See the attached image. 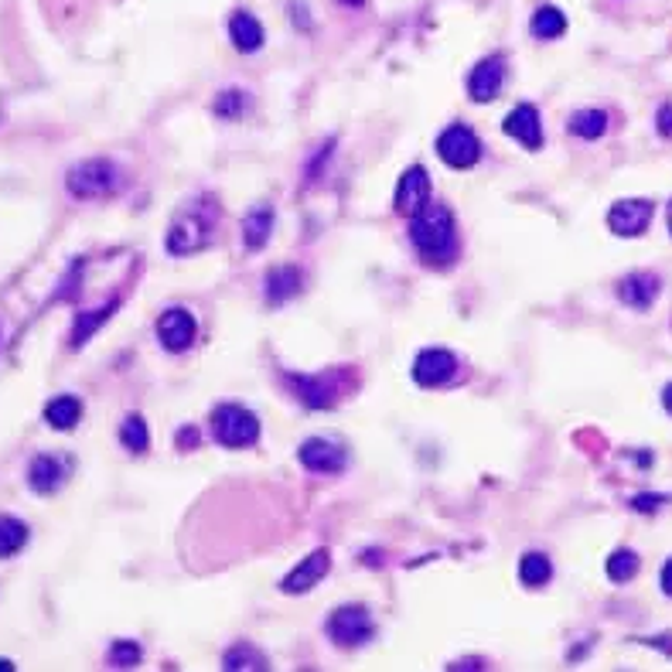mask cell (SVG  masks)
I'll return each instance as SVG.
<instances>
[{"mask_svg":"<svg viewBox=\"0 0 672 672\" xmlns=\"http://www.w3.org/2000/svg\"><path fill=\"white\" fill-rule=\"evenodd\" d=\"M410 239L430 263L447 260L454 253V215L444 205L427 202L417 215H410Z\"/></svg>","mask_w":672,"mask_h":672,"instance_id":"1","label":"cell"},{"mask_svg":"<svg viewBox=\"0 0 672 672\" xmlns=\"http://www.w3.org/2000/svg\"><path fill=\"white\" fill-rule=\"evenodd\" d=\"M212 434L222 447H232V451L253 447L260 441V420H256L246 406L226 403L212 413Z\"/></svg>","mask_w":672,"mask_h":672,"instance_id":"2","label":"cell"},{"mask_svg":"<svg viewBox=\"0 0 672 672\" xmlns=\"http://www.w3.org/2000/svg\"><path fill=\"white\" fill-rule=\"evenodd\" d=\"M65 185L76 198H106L120 188V171L110 161H82L69 171Z\"/></svg>","mask_w":672,"mask_h":672,"instance_id":"3","label":"cell"},{"mask_svg":"<svg viewBox=\"0 0 672 672\" xmlns=\"http://www.w3.org/2000/svg\"><path fill=\"white\" fill-rule=\"evenodd\" d=\"M209 239H212V222L202 219L198 212H185L174 219V226L168 232V250L174 256H188V253L205 250Z\"/></svg>","mask_w":672,"mask_h":672,"instance_id":"4","label":"cell"},{"mask_svg":"<svg viewBox=\"0 0 672 672\" xmlns=\"http://www.w3.org/2000/svg\"><path fill=\"white\" fill-rule=\"evenodd\" d=\"M437 154L444 157V164H451V168H475L478 157H481V144L478 137L471 134L468 127H461V123H454V127H447L441 137H437Z\"/></svg>","mask_w":672,"mask_h":672,"instance_id":"5","label":"cell"},{"mask_svg":"<svg viewBox=\"0 0 672 672\" xmlns=\"http://www.w3.org/2000/svg\"><path fill=\"white\" fill-rule=\"evenodd\" d=\"M328 635L335 638V645H342V649H355V645L369 642L372 638V618L365 608H355V604H348V608H338L335 615L328 618Z\"/></svg>","mask_w":672,"mask_h":672,"instance_id":"6","label":"cell"},{"mask_svg":"<svg viewBox=\"0 0 672 672\" xmlns=\"http://www.w3.org/2000/svg\"><path fill=\"white\" fill-rule=\"evenodd\" d=\"M297 458L308 471H318V475H338V471L348 464L345 447L338 441H328V437H311V441L301 444Z\"/></svg>","mask_w":672,"mask_h":672,"instance_id":"7","label":"cell"},{"mask_svg":"<svg viewBox=\"0 0 672 672\" xmlns=\"http://www.w3.org/2000/svg\"><path fill=\"white\" fill-rule=\"evenodd\" d=\"M195 335H198V325L185 308H171L157 318V338H161V345L168 348V352H185V348H192Z\"/></svg>","mask_w":672,"mask_h":672,"instance_id":"8","label":"cell"},{"mask_svg":"<svg viewBox=\"0 0 672 672\" xmlns=\"http://www.w3.org/2000/svg\"><path fill=\"white\" fill-rule=\"evenodd\" d=\"M652 212V202H645V198H625L608 212V226L615 236H642L652 222Z\"/></svg>","mask_w":672,"mask_h":672,"instance_id":"9","label":"cell"},{"mask_svg":"<svg viewBox=\"0 0 672 672\" xmlns=\"http://www.w3.org/2000/svg\"><path fill=\"white\" fill-rule=\"evenodd\" d=\"M72 471V461L62 458V454H38L28 468V485L35 488L38 495H52L65 485Z\"/></svg>","mask_w":672,"mask_h":672,"instance_id":"10","label":"cell"},{"mask_svg":"<svg viewBox=\"0 0 672 672\" xmlns=\"http://www.w3.org/2000/svg\"><path fill=\"white\" fill-rule=\"evenodd\" d=\"M502 82H505L502 55L481 58L475 69H471V76H468V93H471L475 103H488V99H495L502 93Z\"/></svg>","mask_w":672,"mask_h":672,"instance_id":"11","label":"cell"},{"mask_svg":"<svg viewBox=\"0 0 672 672\" xmlns=\"http://www.w3.org/2000/svg\"><path fill=\"white\" fill-rule=\"evenodd\" d=\"M454 372H458V359L451 352H444V348H427L413 362V379L420 386H444Z\"/></svg>","mask_w":672,"mask_h":672,"instance_id":"12","label":"cell"},{"mask_svg":"<svg viewBox=\"0 0 672 672\" xmlns=\"http://www.w3.org/2000/svg\"><path fill=\"white\" fill-rule=\"evenodd\" d=\"M505 134L512 140H519L522 147H529V151H539V144H543V123H539V113L536 106H516L509 116H505Z\"/></svg>","mask_w":672,"mask_h":672,"instance_id":"13","label":"cell"},{"mask_svg":"<svg viewBox=\"0 0 672 672\" xmlns=\"http://www.w3.org/2000/svg\"><path fill=\"white\" fill-rule=\"evenodd\" d=\"M430 202V174L423 168H410L396 188V209L403 215H417Z\"/></svg>","mask_w":672,"mask_h":672,"instance_id":"14","label":"cell"},{"mask_svg":"<svg viewBox=\"0 0 672 672\" xmlns=\"http://www.w3.org/2000/svg\"><path fill=\"white\" fill-rule=\"evenodd\" d=\"M659 290L662 287H659V277H655V273H628V277L618 284V297L628 304V308L645 311V308H652Z\"/></svg>","mask_w":672,"mask_h":672,"instance_id":"15","label":"cell"},{"mask_svg":"<svg viewBox=\"0 0 672 672\" xmlns=\"http://www.w3.org/2000/svg\"><path fill=\"white\" fill-rule=\"evenodd\" d=\"M328 567H331L328 550H314L311 557H304V560H301V567H297L294 574H290V577L284 580V591H287V594H304V591H311V587L328 574Z\"/></svg>","mask_w":672,"mask_h":672,"instance_id":"16","label":"cell"},{"mask_svg":"<svg viewBox=\"0 0 672 672\" xmlns=\"http://www.w3.org/2000/svg\"><path fill=\"white\" fill-rule=\"evenodd\" d=\"M229 38H232V45L239 48V52H256V48L263 45V28H260V21L253 18V14H246V11H239V14H232V21H229Z\"/></svg>","mask_w":672,"mask_h":672,"instance_id":"17","label":"cell"},{"mask_svg":"<svg viewBox=\"0 0 672 672\" xmlns=\"http://www.w3.org/2000/svg\"><path fill=\"white\" fill-rule=\"evenodd\" d=\"M82 417V403L76 400V396H55L52 403L45 406V420L48 427L55 430H72Z\"/></svg>","mask_w":672,"mask_h":672,"instance_id":"18","label":"cell"},{"mask_svg":"<svg viewBox=\"0 0 672 672\" xmlns=\"http://www.w3.org/2000/svg\"><path fill=\"white\" fill-rule=\"evenodd\" d=\"M301 290V273L294 267H280L267 273V301L270 304H284L287 297H294Z\"/></svg>","mask_w":672,"mask_h":672,"instance_id":"19","label":"cell"},{"mask_svg":"<svg viewBox=\"0 0 672 672\" xmlns=\"http://www.w3.org/2000/svg\"><path fill=\"white\" fill-rule=\"evenodd\" d=\"M270 229H273V212L267 209V205L253 209L250 215H246V222H243V239H246V246H250V250H260V246L270 239Z\"/></svg>","mask_w":672,"mask_h":672,"instance_id":"20","label":"cell"},{"mask_svg":"<svg viewBox=\"0 0 672 672\" xmlns=\"http://www.w3.org/2000/svg\"><path fill=\"white\" fill-rule=\"evenodd\" d=\"M567 130L574 137H584V140H597L608 130V113H601V110H580V113H574L570 116V123H567Z\"/></svg>","mask_w":672,"mask_h":672,"instance_id":"21","label":"cell"},{"mask_svg":"<svg viewBox=\"0 0 672 672\" xmlns=\"http://www.w3.org/2000/svg\"><path fill=\"white\" fill-rule=\"evenodd\" d=\"M28 543V526L14 516H0V560L14 557Z\"/></svg>","mask_w":672,"mask_h":672,"instance_id":"22","label":"cell"},{"mask_svg":"<svg viewBox=\"0 0 672 672\" xmlns=\"http://www.w3.org/2000/svg\"><path fill=\"white\" fill-rule=\"evenodd\" d=\"M519 577H522V584H526V587H543L546 580L553 577V567H550V560H546L543 553H526L522 563H519Z\"/></svg>","mask_w":672,"mask_h":672,"instance_id":"23","label":"cell"},{"mask_svg":"<svg viewBox=\"0 0 672 672\" xmlns=\"http://www.w3.org/2000/svg\"><path fill=\"white\" fill-rule=\"evenodd\" d=\"M529 28H533L536 38H560L563 31H567V18H563L557 7H539Z\"/></svg>","mask_w":672,"mask_h":672,"instance_id":"24","label":"cell"},{"mask_svg":"<svg viewBox=\"0 0 672 672\" xmlns=\"http://www.w3.org/2000/svg\"><path fill=\"white\" fill-rule=\"evenodd\" d=\"M120 441H123V447H130L134 454H144L147 447H151V434H147V423H144V417H127L123 420V427H120Z\"/></svg>","mask_w":672,"mask_h":672,"instance_id":"25","label":"cell"},{"mask_svg":"<svg viewBox=\"0 0 672 672\" xmlns=\"http://www.w3.org/2000/svg\"><path fill=\"white\" fill-rule=\"evenodd\" d=\"M638 574V557L632 550H615L608 557V577L615 580V584H628Z\"/></svg>","mask_w":672,"mask_h":672,"instance_id":"26","label":"cell"},{"mask_svg":"<svg viewBox=\"0 0 672 672\" xmlns=\"http://www.w3.org/2000/svg\"><path fill=\"white\" fill-rule=\"evenodd\" d=\"M116 311V301L113 304H106V308H99L96 314H82V318L76 321V331H72V348H79V345H86L89 342V335H93V331L103 325L106 318H110V314Z\"/></svg>","mask_w":672,"mask_h":672,"instance_id":"27","label":"cell"},{"mask_svg":"<svg viewBox=\"0 0 672 672\" xmlns=\"http://www.w3.org/2000/svg\"><path fill=\"white\" fill-rule=\"evenodd\" d=\"M263 666H267V659L256 649H246V645H239V649L226 655V669H263Z\"/></svg>","mask_w":672,"mask_h":672,"instance_id":"28","label":"cell"},{"mask_svg":"<svg viewBox=\"0 0 672 672\" xmlns=\"http://www.w3.org/2000/svg\"><path fill=\"white\" fill-rule=\"evenodd\" d=\"M243 106H246V99L239 89H226V93L215 99V113H219L222 120H236V116L243 113Z\"/></svg>","mask_w":672,"mask_h":672,"instance_id":"29","label":"cell"},{"mask_svg":"<svg viewBox=\"0 0 672 672\" xmlns=\"http://www.w3.org/2000/svg\"><path fill=\"white\" fill-rule=\"evenodd\" d=\"M110 662L116 669H130L140 662V645L137 642H116L110 649Z\"/></svg>","mask_w":672,"mask_h":672,"instance_id":"30","label":"cell"},{"mask_svg":"<svg viewBox=\"0 0 672 672\" xmlns=\"http://www.w3.org/2000/svg\"><path fill=\"white\" fill-rule=\"evenodd\" d=\"M662 502H666L662 495H638V499L632 502V509H638V512H655Z\"/></svg>","mask_w":672,"mask_h":672,"instance_id":"31","label":"cell"},{"mask_svg":"<svg viewBox=\"0 0 672 672\" xmlns=\"http://www.w3.org/2000/svg\"><path fill=\"white\" fill-rule=\"evenodd\" d=\"M655 127H659L662 137H672V106H662V110H659V123H655Z\"/></svg>","mask_w":672,"mask_h":672,"instance_id":"32","label":"cell"},{"mask_svg":"<svg viewBox=\"0 0 672 672\" xmlns=\"http://www.w3.org/2000/svg\"><path fill=\"white\" fill-rule=\"evenodd\" d=\"M659 580H662V591L672 597V560L666 563V567H662V577Z\"/></svg>","mask_w":672,"mask_h":672,"instance_id":"33","label":"cell"},{"mask_svg":"<svg viewBox=\"0 0 672 672\" xmlns=\"http://www.w3.org/2000/svg\"><path fill=\"white\" fill-rule=\"evenodd\" d=\"M662 403H666V410L672 413V383L666 386V393H662Z\"/></svg>","mask_w":672,"mask_h":672,"instance_id":"34","label":"cell"},{"mask_svg":"<svg viewBox=\"0 0 672 672\" xmlns=\"http://www.w3.org/2000/svg\"><path fill=\"white\" fill-rule=\"evenodd\" d=\"M342 4H345V7H362L365 0H342Z\"/></svg>","mask_w":672,"mask_h":672,"instance_id":"35","label":"cell"},{"mask_svg":"<svg viewBox=\"0 0 672 672\" xmlns=\"http://www.w3.org/2000/svg\"><path fill=\"white\" fill-rule=\"evenodd\" d=\"M0 669H14V666H11V662H7V659H0Z\"/></svg>","mask_w":672,"mask_h":672,"instance_id":"36","label":"cell"},{"mask_svg":"<svg viewBox=\"0 0 672 672\" xmlns=\"http://www.w3.org/2000/svg\"><path fill=\"white\" fill-rule=\"evenodd\" d=\"M669 232H672V205H669Z\"/></svg>","mask_w":672,"mask_h":672,"instance_id":"37","label":"cell"}]
</instances>
